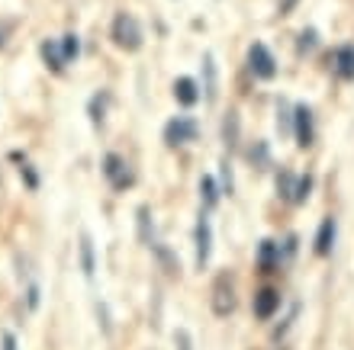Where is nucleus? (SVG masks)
<instances>
[{"mask_svg": "<svg viewBox=\"0 0 354 350\" xmlns=\"http://www.w3.org/2000/svg\"><path fill=\"white\" fill-rule=\"evenodd\" d=\"M110 36H113V42H116V48H122V52H139L142 42H145L139 19L132 17V13H120V17L113 19Z\"/></svg>", "mask_w": 354, "mask_h": 350, "instance_id": "f257e3e1", "label": "nucleus"}, {"mask_svg": "<svg viewBox=\"0 0 354 350\" xmlns=\"http://www.w3.org/2000/svg\"><path fill=\"white\" fill-rule=\"evenodd\" d=\"M248 68H252V74L258 81H270L277 74V61H274V55H270V48L264 42H254L248 48Z\"/></svg>", "mask_w": 354, "mask_h": 350, "instance_id": "423d86ee", "label": "nucleus"}, {"mask_svg": "<svg viewBox=\"0 0 354 350\" xmlns=\"http://www.w3.org/2000/svg\"><path fill=\"white\" fill-rule=\"evenodd\" d=\"M139 241L142 244H155V222H151V212H149V206H139Z\"/></svg>", "mask_w": 354, "mask_h": 350, "instance_id": "4468645a", "label": "nucleus"}, {"mask_svg": "<svg viewBox=\"0 0 354 350\" xmlns=\"http://www.w3.org/2000/svg\"><path fill=\"white\" fill-rule=\"evenodd\" d=\"M3 350H17V338H13V334H3Z\"/></svg>", "mask_w": 354, "mask_h": 350, "instance_id": "c85d7f7f", "label": "nucleus"}, {"mask_svg": "<svg viewBox=\"0 0 354 350\" xmlns=\"http://www.w3.org/2000/svg\"><path fill=\"white\" fill-rule=\"evenodd\" d=\"M248 157H252V164L264 167V164H268V145H264V142H258V145L248 151Z\"/></svg>", "mask_w": 354, "mask_h": 350, "instance_id": "a878e982", "label": "nucleus"}, {"mask_svg": "<svg viewBox=\"0 0 354 350\" xmlns=\"http://www.w3.org/2000/svg\"><path fill=\"white\" fill-rule=\"evenodd\" d=\"M203 71H206V103H216V97H219V84H216L213 55H206V58H203Z\"/></svg>", "mask_w": 354, "mask_h": 350, "instance_id": "dca6fc26", "label": "nucleus"}, {"mask_svg": "<svg viewBox=\"0 0 354 350\" xmlns=\"http://www.w3.org/2000/svg\"><path fill=\"white\" fill-rule=\"evenodd\" d=\"M316 29H303V32H299V52H313V48H316Z\"/></svg>", "mask_w": 354, "mask_h": 350, "instance_id": "b1692460", "label": "nucleus"}, {"mask_svg": "<svg viewBox=\"0 0 354 350\" xmlns=\"http://www.w3.org/2000/svg\"><path fill=\"white\" fill-rule=\"evenodd\" d=\"M39 52H42V61H46L55 74L65 71L68 61H65V52H62V42H58V39H46V42L39 46Z\"/></svg>", "mask_w": 354, "mask_h": 350, "instance_id": "9d476101", "label": "nucleus"}, {"mask_svg": "<svg viewBox=\"0 0 354 350\" xmlns=\"http://www.w3.org/2000/svg\"><path fill=\"white\" fill-rule=\"evenodd\" d=\"M0 48H3V36H0Z\"/></svg>", "mask_w": 354, "mask_h": 350, "instance_id": "2f4dec72", "label": "nucleus"}, {"mask_svg": "<svg viewBox=\"0 0 354 350\" xmlns=\"http://www.w3.org/2000/svg\"><path fill=\"white\" fill-rule=\"evenodd\" d=\"M277 267H280V244L261 241V244H258V270H261V273H274Z\"/></svg>", "mask_w": 354, "mask_h": 350, "instance_id": "9b49d317", "label": "nucleus"}, {"mask_svg": "<svg viewBox=\"0 0 354 350\" xmlns=\"http://www.w3.org/2000/svg\"><path fill=\"white\" fill-rule=\"evenodd\" d=\"M252 309H254V318H258V322H270V318L280 312V293L277 289H270V286L258 289V293H254Z\"/></svg>", "mask_w": 354, "mask_h": 350, "instance_id": "0eeeda50", "label": "nucleus"}, {"mask_svg": "<svg viewBox=\"0 0 354 350\" xmlns=\"http://www.w3.org/2000/svg\"><path fill=\"white\" fill-rule=\"evenodd\" d=\"M103 110H106V93H103V97H93V100H91V122L97 126V129L103 126Z\"/></svg>", "mask_w": 354, "mask_h": 350, "instance_id": "5701e85b", "label": "nucleus"}, {"mask_svg": "<svg viewBox=\"0 0 354 350\" xmlns=\"http://www.w3.org/2000/svg\"><path fill=\"white\" fill-rule=\"evenodd\" d=\"M293 193H297V174L280 171V174H277V196H280V200H290V203H293Z\"/></svg>", "mask_w": 354, "mask_h": 350, "instance_id": "f3484780", "label": "nucleus"}, {"mask_svg": "<svg viewBox=\"0 0 354 350\" xmlns=\"http://www.w3.org/2000/svg\"><path fill=\"white\" fill-rule=\"evenodd\" d=\"M277 129H280V135H287V132L293 129V116H287V113H280V119H277Z\"/></svg>", "mask_w": 354, "mask_h": 350, "instance_id": "bb28decb", "label": "nucleus"}, {"mask_svg": "<svg viewBox=\"0 0 354 350\" xmlns=\"http://www.w3.org/2000/svg\"><path fill=\"white\" fill-rule=\"evenodd\" d=\"M103 177H106V184L116 190V193H122V190H129L132 184H136V171L129 167V161L122 155H116V151H110V155H103Z\"/></svg>", "mask_w": 354, "mask_h": 350, "instance_id": "f03ea898", "label": "nucleus"}, {"mask_svg": "<svg viewBox=\"0 0 354 350\" xmlns=\"http://www.w3.org/2000/svg\"><path fill=\"white\" fill-rule=\"evenodd\" d=\"M174 338H177V341H180V350H190V344H187V331H177Z\"/></svg>", "mask_w": 354, "mask_h": 350, "instance_id": "7c9ffc66", "label": "nucleus"}, {"mask_svg": "<svg viewBox=\"0 0 354 350\" xmlns=\"http://www.w3.org/2000/svg\"><path fill=\"white\" fill-rule=\"evenodd\" d=\"M36 305H39V286L32 283L29 286V309H36Z\"/></svg>", "mask_w": 354, "mask_h": 350, "instance_id": "cd10ccee", "label": "nucleus"}, {"mask_svg": "<svg viewBox=\"0 0 354 350\" xmlns=\"http://www.w3.org/2000/svg\"><path fill=\"white\" fill-rule=\"evenodd\" d=\"M293 7H297V0H283V3H280V13L287 17V13H290V10H293Z\"/></svg>", "mask_w": 354, "mask_h": 350, "instance_id": "c756f323", "label": "nucleus"}, {"mask_svg": "<svg viewBox=\"0 0 354 350\" xmlns=\"http://www.w3.org/2000/svg\"><path fill=\"white\" fill-rule=\"evenodd\" d=\"M309 193H313V174L297 177V193H293V203L303 206V203L309 200Z\"/></svg>", "mask_w": 354, "mask_h": 350, "instance_id": "412c9836", "label": "nucleus"}, {"mask_svg": "<svg viewBox=\"0 0 354 350\" xmlns=\"http://www.w3.org/2000/svg\"><path fill=\"white\" fill-rule=\"evenodd\" d=\"M219 196H223V190H219V184H216L213 177L206 174L203 180H200V200H203L206 209H213L216 203H219Z\"/></svg>", "mask_w": 354, "mask_h": 350, "instance_id": "2eb2a0df", "label": "nucleus"}, {"mask_svg": "<svg viewBox=\"0 0 354 350\" xmlns=\"http://www.w3.org/2000/svg\"><path fill=\"white\" fill-rule=\"evenodd\" d=\"M93 241L91 235H81V270H84V277H93Z\"/></svg>", "mask_w": 354, "mask_h": 350, "instance_id": "a211bd4d", "label": "nucleus"}, {"mask_svg": "<svg viewBox=\"0 0 354 350\" xmlns=\"http://www.w3.org/2000/svg\"><path fill=\"white\" fill-rule=\"evenodd\" d=\"M58 42H62V52H65V61H68V65H71V61H77V55H81V42H77L75 32L62 36Z\"/></svg>", "mask_w": 354, "mask_h": 350, "instance_id": "6ab92c4d", "label": "nucleus"}, {"mask_svg": "<svg viewBox=\"0 0 354 350\" xmlns=\"http://www.w3.org/2000/svg\"><path fill=\"white\" fill-rule=\"evenodd\" d=\"M213 315L216 318H229V315L235 312V305H239V295H235V280H232V273H219L216 277V283H213Z\"/></svg>", "mask_w": 354, "mask_h": 350, "instance_id": "7ed1b4c3", "label": "nucleus"}, {"mask_svg": "<svg viewBox=\"0 0 354 350\" xmlns=\"http://www.w3.org/2000/svg\"><path fill=\"white\" fill-rule=\"evenodd\" d=\"M196 135H200V126H196L190 116H174V119L165 126V145H171V148L196 142Z\"/></svg>", "mask_w": 354, "mask_h": 350, "instance_id": "20e7f679", "label": "nucleus"}, {"mask_svg": "<svg viewBox=\"0 0 354 350\" xmlns=\"http://www.w3.org/2000/svg\"><path fill=\"white\" fill-rule=\"evenodd\" d=\"M174 100L180 103V106H194V103L200 100V87H196L194 77H177L174 81Z\"/></svg>", "mask_w": 354, "mask_h": 350, "instance_id": "f8f14e48", "label": "nucleus"}, {"mask_svg": "<svg viewBox=\"0 0 354 350\" xmlns=\"http://www.w3.org/2000/svg\"><path fill=\"white\" fill-rule=\"evenodd\" d=\"M223 139L229 148H235V142H239V113H229L223 122Z\"/></svg>", "mask_w": 354, "mask_h": 350, "instance_id": "aec40b11", "label": "nucleus"}, {"mask_svg": "<svg viewBox=\"0 0 354 350\" xmlns=\"http://www.w3.org/2000/svg\"><path fill=\"white\" fill-rule=\"evenodd\" d=\"M194 241H196V267L203 270L206 264H209V254H213V229H209V219H206V215H200V222H196Z\"/></svg>", "mask_w": 354, "mask_h": 350, "instance_id": "6e6552de", "label": "nucleus"}, {"mask_svg": "<svg viewBox=\"0 0 354 350\" xmlns=\"http://www.w3.org/2000/svg\"><path fill=\"white\" fill-rule=\"evenodd\" d=\"M293 139H297L299 148H309L316 142V122H313V110L306 103L293 106Z\"/></svg>", "mask_w": 354, "mask_h": 350, "instance_id": "39448f33", "label": "nucleus"}, {"mask_svg": "<svg viewBox=\"0 0 354 350\" xmlns=\"http://www.w3.org/2000/svg\"><path fill=\"white\" fill-rule=\"evenodd\" d=\"M335 74L342 81H354V46H342L335 52Z\"/></svg>", "mask_w": 354, "mask_h": 350, "instance_id": "ddd939ff", "label": "nucleus"}, {"mask_svg": "<svg viewBox=\"0 0 354 350\" xmlns=\"http://www.w3.org/2000/svg\"><path fill=\"white\" fill-rule=\"evenodd\" d=\"M335 238H338V222L332 215L319 222V231H316V254L319 257H328L332 248H335Z\"/></svg>", "mask_w": 354, "mask_h": 350, "instance_id": "1a4fd4ad", "label": "nucleus"}, {"mask_svg": "<svg viewBox=\"0 0 354 350\" xmlns=\"http://www.w3.org/2000/svg\"><path fill=\"white\" fill-rule=\"evenodd\" d=\"M151 248L158 251V257H161V264L168 267V273L174 277V273H180V260H174V254H171L168 248H161V244H151Z\"/></svg>", "mask_w": 354, "mask_h": 350, "instance_id": "4be33fe9", "label": "nucleus"}, {"mask_svg": "<svg viewBox=\"0 0 354 350\" xmlns=\"http://www.w3.org/2000/svg\"><path fill=\"white\" fill-rule=\"evenodd\" d=\"M19 177L26 180L29 190H39V174L32 171V164H26V161H23V167H19Z\"/></svg>", "mask_w": 354, "mask_h": 350, "instance_id": "393cba45", "label": "nucleus"}]
</instances>
